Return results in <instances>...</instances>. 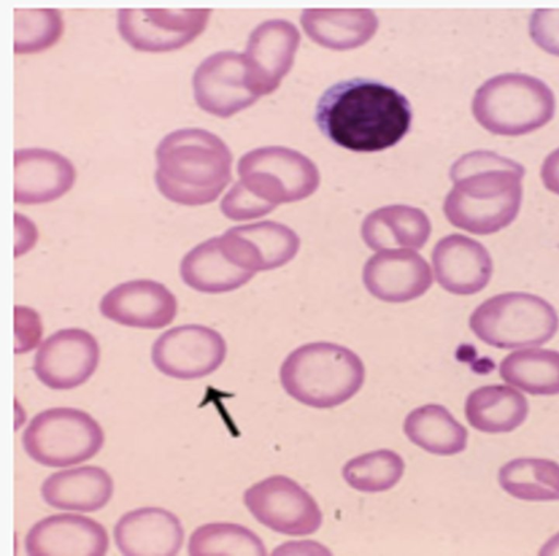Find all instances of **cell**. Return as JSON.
Listing matches in <instances>:
<instances>
[{
    "label": "cell",
    "instance_id": "cell-7",
    "mask_svg": "<svg viewBox=\"0 0 559 556\" xmlns=\"http://www.w3.org/2000/svg\"><path fill=\"white\" fill-rule=\"evenodd\" d=\"M105 440L100 425L86 412L53 407L35 415L22 435L25 452L50 468L78 464L93 458Z\"/></svg>",
    "mask_w": 559,
    "mask_h": 556
},
{
    "label": "cell",
    "instance_id": "cell-30",
    "mask_svg": "<svg viewBox=\"0 0 559 556\" xmlns=\"http://www.w3.org/2000/svg\"><path fill=\"white\" fill-rule=\"evenodd\" d=\"M191 556H264L262 540L246 527L215 522L197 528L190 535Z\"/></svg>",
    "mask_w": 559,
    "mask_h": 556
},
{
    "label": "cell",
    "instance_id": "cell-15",
    "mask_svg": "<svg viewBox=\"0 0 559 556\" xmlns=\"http://www.w3.org/2000/svg\"><path fill=\"white\" fill-rule=\"evenodd\" d=\"M299 43V31L285 20L265 21L251 32L243 55L250 85L259 96L280 86L294 63Z\"/></svg>",
    "mask_w": 559,
    "mask_h": 556
},
{
    "label": "cell",
    "instance_id": "cell-9",
    "mask_svg": "<svg viewBox=\"0 0 559 556\" xmlns=\"http://www.w3.org/2000/svg\"><path fill=\"white\" fill-rule=\"evenodd\" d=\"M243 502L260 523L282 534H312L322 523L313 497L285 475H272L253 484L245 492Z\"/></svg>",
    "mask_w": 559,
    "mask_h": 556
},
{
    "label": "cell",
    "instance_id": "cell-34",
    "mask_svg": "<svg viewBox=\"0 0 559 556\" xmlns=\"http://www.w3.org/2000/svg\"><path fill=\"white\" fill-rule=\"evenodd\" d=\"M533 42L548 54L559 57V10L537 9L530 19Z\"/></svg>",
    "mask_w": 559,
    "mask_h": 556
},
{
    "label": "cell",
    "instance_id": "cell-11",
    "mask_svg": "<svg viewBox=\"0 0 559 556\" xmlns=\"http://www.w3.org/2000/svg\"><path fill=\"white\" fill-rule=\"evenodd\" d=\"M224 338L201 324H185L162 333L152 345L151 358L164 375L190 380L214 372L226 357Z\"/></svg>",
    "mask_w": 559,
    "mask_h": 556
},
{
    "label": "cell",
    "instance_id": "cell-5",
    "mask_svg": "<svg viewBox=\"0 0 559 556\" xmlns=\"http://www.w3.org/2000/svg\"><path fill=\"white\" fill-rule=\"evenodd\" d=\"M556 110L552 91L542 80L525 73H502L475 92L472 111L491 133L522 135L549 122Z\"/></svg>",
    "mask_w": 559,
    "mask_h": 556
},
{
    "label": "cell",
    "instance_id": "cell-18",
    "mask_svg": "<svg viewBox=\"0 0 559 556\" xmlns=\"http://www.w3.org/2000/svg\"><path fill=\"white\" fill-rule=\"evenodd\" d=\"M108 546L107 531L99 522L73 513L46 517L25 537L31 556H103Z\"/></svg>",
    "mask_w": 559,
    "mask_h": 556
},
{
    "label": "cell",
    "instance_id": "cell-29",
    "mask_svg": "<svg viewBox=\"0 0 559 556\" xmlns=\"http://www.w3.org/2000/svg\"><path fill=\"white\" fill-rule=\"evenodd\" d=\"M498 480L502 489L518 499L559 500V464L552 460L513 459L501 466Z\"/></svg>",
    "mask_w": 559,
    "mask_h": 556
},
{
    "label": "cell",
    "instance_id": "cell-24",
    "mask_svg": "<svg viewBox=\"0 0 559 556\" xmlns=\"http://www.w3.org/2000/svg\"><path fill=\"white\" fill-rule=\"evenodd\" d=\"M300 22L309 38L334 50L365 45L379 25L376 13L368 9H308L302 11Z\"/></svg>",
    "mask_w": 559,
    "mask_h": 556
},
{
    "label": "cell",
    "instance_id": "cell-27",
    "mask_svg": "<svg viewBox=\"0 0 559 556\" xmlns=\"http://www.w3.org/2000/svg\"><path fill=\"white\" fill-rule=\"evenodd\" d=\"M403 429L407 438L425 451L438 456L462 452L467 430L440 404H425L406 416Z\"/></svg>",
    "mask_w": 559,
    "mask_h": 556
},
{
    "label": "cell",
    "instance_id": "cell-22",
    "mask_svg": "<svg viewBox=\"0 0 559 556\" xmlns=\"http://www.w3.org/2000/svg\"><path fill=\"white\" fill-rule=\"evenodd\" d=\"M112 492L110 475L95 465L52 473L40 488L41 497L48 506L81 512L102 509L111 498Z\"/></svg>",
    "mask_w": 559,
    "mask_h": 556
},
{
    "label": "cell",
    "instance_id": "cell-12",
    "mask_svg": "<svg viewBox=\"0 0 559 556\" xmlns=\"http://www.w3.org/2000/svg\"><path fill=\"white\" fill-rule=\"evenodd\" d=\"M193 96L204 111L228 118L251 106L260 96L248 76L243 54L222 50L206 57L192 76Z\"/></svg>",
    "mask_w": 559,
    "mask_h": 556
},
{
    "label": "cell",
    "instance_id": "cell-21",
    "mask_svg": "<svg viewBox=\"0 0 559 556\" xmlns=\"http://www.w3.org/2000/svg\"><path fill=\"white\" fill-rule=\"evenodd\" d=\"M179 519L160 507H142L124 513L114 528L119 552L127 556H174L183 543Z\"/></svg>",
    "mask_w": 559,
    "mask_h": 556
},
{
    "label": "cell",
    "instance_id": "cell-31",
    "mask_svg": "<svg viewBox=\"0 0 559 556\" xmlns=\"http://www.w3.org/2000/svg\"><path fill=\"white\" fill-rule=\"evenodd\" d=\"M404 469L405 464L400 454L390 449H379L347 461L342 474L352 488L378 493L396 485Z\"/></svg>",
    "mask_w": 559,
    "mask_h": 556
},
{
    "label": "cell",
    "instance_id": "cell-14",
    "mask_svg": "<svg viewBox=\"0 0 559 556\" xmlns=\"http://www.w3.org/2000/svg\"><path fill=\"white\" fill-rule=\"evenodd\" d=\"M218 244L234 264L257 273L288 263L297 255L300 239L284 224L262 221L227 229Z\"/></svg>",
    "mask_w": 559,
    "mask_h": 556
},
{
    "label": "cell",
    "instance_id": "cell-2",
    "mask_svg": "<svg viewBox=\"0 0 559 556\" xmlns=\"http://www.w3.org/2000/svg\"><path fill=\"white\" fill-rule=\"evenodd\" d=\"M524 167L491 151H473L450 169L453 187L443 212L457 228L489 235L509 226L518 216L523 196Z\"/></svg>",
    "mask_w": 559,
    "mask_h": 556
},
{
    "label": "cell",
    "instance_id": "cell-19",
    "mask_svg": "<svg viewBox=\"0 0 559 556\" xmlns=\"http://www.w3.org/2000/svg\"><path fill=\"white\" fill-rule=\"evenodd\" d=\"M431 260L439 285L455 295L480 292L492 274V260L485 246L462 234L441 238L432 250Z\"/></svg>",
    "mask_w": 559,
    "mask_h": 556
},
{
    "label": "cell",
    "instance_id": "cell-26",
    "mask_svg": "<svg viewBox=\"0 0 559 556\" xmlns=\"http://www.w3.org/2000/svg\"><path fill=\"white\" fill-rule=\"evenodd\" d=\"M464 410L467 422L475 429L489 434L509 433L525 421L528 403L518 390L491 385L472 391Z\"/></svg>",
    "mask_w": 559,
    "mask_h": 556
},
{
    "label": "cell",
    "instance_id": "cell-23",
    "mask_svg": "<svg viewBox=\"0 0 559 556\" xmlns=\"http://www.w3.org/2000/svg\"><path fill=\"white\" fill-rule=\"evenodd\" d=\"M431 233L427 214L420 209L392 204L369 213L361 224V237L372 250L412 249L425 246Z\"/></svg>",
    "mask_w": 559,
    "mask_h": 556
},
{
    "label": "cell",
    "instance_id": "cell-33",
    "mask_svg": "<svg viewBox=\"0 0 559 556\" xmlns=\"http://www.w3.org/2000/svg\"><path fill=\"white\" fill-rule=\"evenodd\" d=\"M219 208L222 213L231 221L262 217L274 210L248 191L239 180L223 197Z\"/></svg>",
    "mask_w": 559,
    "mask_h": 556
},
{
    "label": "cell",
    "instance_id": "cell-37",
    "mask_svg": "<svg viewBox=\"0 0 559 556\" xmlns=\"http://www.w3.org/2000/svg\"><path fill=\"white\" fill-rule=\"evenodd\" d=\"M540 555H559V533L550 537L539 551Z\"/></svg>",
    "mask_w": 559,
    "mask_h": 556
},
{
    "label": "cell",
    "instance_id": "cell-16",
    "mask_svg": "<svg viewBox=\"0 0 559 556\" xmlns=\"http://www.w3.org/2000/svg\"><path fill=\"white\" fill-rule=\"evenodd\" d=\"M367 291L386 303H405L424 295L432 284L427 261L412 249L380 250L362 270Z\"/></svg>",
    "mask_w": 559,
    "mask_h": 556
},
{
    "label": "cell",
    "instance_id": "cell-28",
    "mask_svg": "<svg viewBox=\"0 0 559 556\" xmlns=\"http://www.w3.org/2000/svg\"><path fill=\"white\" fill-rule=\"evenodd\" d=\"M507 382L534 395L559 394V352L526 348L510 353L499 365Z\"/></svg>",
    "mask_w": 559,
    "mask_h": 556
},
{
    "label": "cell",
    "instance_id": "cell-36",
    "mask_svg": "<svg viewBox=\"0 0 559 556\" xmlns=\"http://www.w3.org/2000/svg\"><path fill=\"white\" fill-rule=\"evenodd\" d=\"M544 186L559 194V147L552 151L544 161L540 169Z\"/></svg>",
    "mask_w": 559,
    "mask_h": 556
},
{
    "label": "cell",
    "instance_id": "cell-6",
    "mask_svg": "<svg viewBox=\"0 0 559 556\" xmlns=\"http://www.w3.org/2000/svg\"><path fill=\"white\" fill-rule=\"evenodd\" d=\"M469 328L484 343L503 350L538 346L559 328L555 308L544 298L524 292L495 295L469 317Z\"/></svg>",
    "mask_w": 559,
    "mask_h": 556
},
{
    "label": "cell",
    "instance_id": "cell-13",
    "mask_svg": "<svg viewBox=\"0 0 559 556\" xmlns=\"http://www.w3.org/2000/svg\"><path fill=\"white\" fill-rule=\"evenodd\" d=\"M96 339L79 328L49 335L37 350L33 370L40 382L53 390H70L86 382L97 368Z\"/></svg>",
    "mask_w": 559,
    "mask_h": 556
},
{
    "label": "cell",
    "instance_id": "cell-35",
    "mask_svg": "<svg viewBox=\"0 0 559 556\" xmlns=\"http://www.w3.org/2000/svg\"><path fill=\"white\" fill-rule=\"evenodd\" d=\"M39 315L27 307H14V353L22 354L33 350L41 338Z\"/></svg>",
    "mask_w": 559,
    "mask_h": 556
},
{
    "label": "cell",
    "instance_id": "cell-1",
    "mask_svg": "<svg viewBox=\"0 0 559 556\" xmlns=\"http://www.w3.org/2000/svg\"><path fill=\"white\" fill-rule=\"evenodd\" d=\"M314 120L333 143L354 152H379L399 143L412 123L408 99L369 79L340 81L318 100Z\"/></svg>",
    "mask_w": 559,
    "mask_h": 556
},
{
    "label": "cell",
    "instance_id": "cell-25",
    "mask_svg": "<svg viewBox=\"0 0 559 556\" xmlns=\"http://www.w3.org/2000/svg\"><path fill=\"white\" fill-rule=\"evenodd\" d=\"M254 274L227 259L219 248L218 237L198 244L180 262V276L185 284L207 294L237 289L248 283Z\"/></svg>",
    "mask_w": 559,
    "mask_h": 556
},
{
    "label": "cell",
    "instance_id": "cell-8",
    "mask_svg": "<svg viewBox=\"0 0 559 556\" xmlns=\"http://www.w3.org/2000/svg\"><path fill=\"white\" fill-rule=\"evenodd\" d=\"M241 185L275 209L311 196L320 184L316 164L298 151L264 146L243 154L237 164Z\"/></svg>",
    "mask_w": 559,
    "mask_h": 556
},
{
    "label": "cell",
    "instance_id": "cell-3",
    "mask_svg": "<svg viewBox=\"0 0 559 556\" xmlns=\"http://www.w3.org/2000/svg\"><path fill=\"white\" fill-rule=\"evenodd\" d=\"M158 191L181 205L214 202L231 180L233 155L215 133L181 128L166 134L155 150Z\"/></svg>",
    "mask_w": 559,
    "mask_h": 556
},
{
    "label": "cell",
    "instance_id": "cell-20",
    "mask_svg": "<svg viewBox=\"0 0 559 556\" xmlns=\"http://www.w3.org/2000/svg\"><path fill=\"white\" fill-rule=\"evenodd\" d=\"M75 168L62 154L41 147L14 151V202L41 204L67 193L75 181Z\"/></svg>",
    "mask_w": 559,
    "mask_h": 556
},
{
    "label": "cell",
    "instance_id": "cell-10",
    "mask_svg": "<svg viewBox=\"0 0 559 556\" xmlns=\"http://www.w3.org/2000/svg\"><path fill=\"white\" fill-rule=\"evenodd\" d=\"M211 9H119L117 28L132 48L147 52L179 49L206 27Z\"/></svg>",
    "mask_w": 559,
    "mask_h": 556
},
{
    "label": "cell",
    "instance_id": "cell-4",
    "mask_svg": "<svg viewBox=\"0 0 559 556\" xmlns=\"http://www.w3.org/2000/svg\"><path fill=\"white\" fill-rule=\"evenodd\" d=\"M280 379L296 401L316 409L337 406L361 388L365 366L349 348L330 342L307 343L283 362Z\"/></svg>",
    "mask_w": 559,
    "mask_h": 556
},
{
    "label": "cell",
    "instance_id": "cell-32",
    "mask_svg": "<svg viewBox=\"0 0 559 556\" xmlns=\"http://www.w3.org/2000/svg\"><path fill=\"white\" fill-rule=\"evenodd\" d=\"M14 46L16 55L40 52L53 46L63 32L58 9H14Z\"/></svg>",
    "mask_w": 559,
    "mask_h": 556
},
{
    "label": "cell",
    "instance_id": "cell-17",
    "mask_svg": "<svg viewBox=\"0 0 559 556\" xmlns=\"http://www.w3.org/2000/svg\"><path fill=\"white\" fill-rule=\"evenodd\" d=\"M99 311L107 319L122 326L162 329L175 319L177 299L159 282L133 280L120 283L107 292L100 299Z\"/></svg>",
    "mask_w": 559,
    "mask_h": 556
}]
</instances>
